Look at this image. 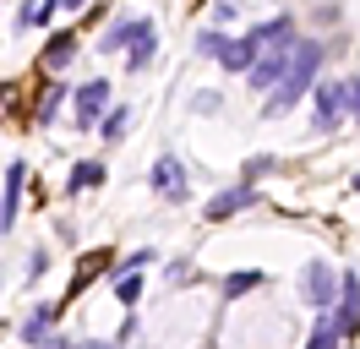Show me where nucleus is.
Masks as SVG:
<instances>
[{"instance_id": "0eeeda50", "label": "nucleus", "mask_w": 360, "mask_h": 349, "mask_svg": "<svg viewBox=\"0 0 360 349\" xmlns=\"http://www.w3.org/2000/svg\"><path fill=\"white\" fill-rule=\"evenodd\" d=\"M22 186H27V164H6V186H0V235L17 229V213H22Z\"/></svg>"}, {"instance_id": "f3484780", "label": "nucleus", "mask_w": 360, "mask_h": 349, "mask_svg": "<svg viewBox=\"0 0 360 349\" xmlns=\"http://www.w3.org/2000/svg\"><path fill=\"white\" fill-rule=\"evenodd\" d=\"M257 284H268L262 267H240V273H229V279H224V300H240V295H251Z\"/></svg>"}, {"instance_id": "dca6fc26", "label": "nucleus", "mask_w": 360, "mask_h": 349, "mask_svg": "<svg viewBox=\"0 0 360 349\" xmlns=\"http://www.w3.org/2000/svg\"><path fill=\"white\" fill-rule=\"evenodd\" d=\"M131 39H136V17H120V22H110V27H104L98 49H104V55H126V49H131Z\"/></svg>"}, {"instance_id": "c85d7f7f", "label": "nucleus", "mask_w": 360, "mask_h": 349, "mask_svg": "<svg viewBox=\"0 0 360 349\" xmlns=\"http://www.w3.org/2000/svg\"><path fill=\"white\" fill-rule=\"evenodd\" d=\"M349 186H355V191H360V174H349Z\"/></svg>"}, {"instance_id": "5701e85b", "label": "nucleus", "mask_w": 360, "mask_h": 349, "mask_svg": "<svg viewBox=\"0 0 360 349\" xmlns=\"http://www.w3.org/2000/svg\"><path fill=\"white\" fill-rule=\"evenodd\" d=\"M273 170H278V158H246L240 180H246V186H257V180H262V174H273Z\"/></svg>"}, {"instance_id": "6ab92c4d", "label": "nucleus", "mask_w": 360, "mask_h": 349, "mask_svg": "<svg viewBox=\"0 0 360 349\" xmlns=\"http://www.w3.org/2000/svg\"><path fill=\"white\" fill-rule=\"evenodd\" d=\"M115 300H120V305H136V300H142V267L115 273Z\"/></svg>"}, {"instance_id": "4468645a", "label": "nucleus", "mask_w": 360, "mask_h": 349, "mask_svg": "<svg viewBox=\"0 0 360 349\" xmlns=\"http://www.w3.org/2000/svg\"><path fill=\"white\" fill-rule=\"evenodd\" d=\"M77 49H82V39H77V33H49V44H44V65H49V71H66V65L77 61Z\"/></svg>"}, {"instance_id": "4be33fe9", "label": "nucleus", "mask_w": 360, "mask_h": 349, "mask_svg": "<svg viewBox=\"0 0 360 349\" xmlns=\"http://www.w3.org/2000/svg\"><path fill=\"white\" fill-rule=\"evenodd\" d=\"M229 33H219V27H207V33H197V55H207V61H219L224 55Z\"/></svg>"}, {"instance_id": "f8f14e48", "label": "nucleus", "mask_w": 360, "mask_h": 349, "mask_svg": "<svg viewBox=\"0 0 360 349\" xmlns=\"http://www.w3.org/2000/svg\"><path fill=\"white\" fill-rule=\"evenodd\" d=\"M60 322V305H33L27 311V322H22V344H49V327Z\"/></svg>"}, {"instance_id": "39448f33", "label": "nucleus", "mask_w": 360, "mask_h": 349, "mask_svg": "<svg viewBox=\"0 0 360 349\" xmlns=\"http://www.w3.org/2000/svg\"><path fill=\"white\" fill-rule=\"evenodd\" d=\"M246 208H257V186H246V180H235V186H224V191H213V196H207L202 218H207V224H224V218L246 213Z\"/></svg>"}, {"instance_id": "6e6552de", "label": "nucleus", "mask_w": 360, "mask_h": 349, "mask_svg": "<svg viewBox=\"0 0 360 349\" xmlns=\"http://www.w3.org/2000/svg\"><path fill=\"white\" fill-rule=\"evenodd\" d=\"M333 327L344 338H355L360 333V279L344 267V289H338V305H333Z\"/></svg>"}, {"instance_id": "b1692460", "label": "nucleus", "mask_w": 360, "mask_h": 349, "mask_svg": "<svg viewBox=\"0 0 360 349\" xmlns=\"http://www.w3.org/2000/svg\"><path fill=\"white\" fill-rule=\"evenodd\" d=\"M344 115L360 120V77H344Z\"/></svg>"}, {"instance_id": "f257e3e1", "label": "nucleus", "mask_w": 360, "mask_h": 349, "mask_svg": "<svg viewBox=\"0 0 360 349\" xmlns=\"http://www.w3.org/2000/svg\"><path fill=\"white\" fill-rule=\"evenodd\" d=\"M322 61H328V49L316 39H295V55H290V71H284V82L273 87L268 99H262V115H290L306 93H316V82H322Z\"/></svg>"}, {"instance_id": "393cba45", "label": "nucleus", "mask_w": 360, "mask_h": 349, "mask_svg": "<svg viewBox=\"0 0 360 349\" xmlns=\"http://www.w3.org/2000/svg\"><path fill=\"white\" fill-rule=\"evenodd\" d=\"M44 267H49V251H33L27 257V279H44Z\"/></svg>"}, {"instance_id": "ddd939ff", "label": "nucleus", "mask_w": 360, "mask_h": 349, "mask_svg": "<svg viewBox=\"0 0 360 349\" xmlns=\"http://www.w3.org/2000/svg\"><path fill=\"white\" fill-rule=\"evenodd\" d=\"M257 61H262V49H257L246 33H240V39H229V44H224V55H219V65H224V71H240V77H246Z\"/></svg>"}, {"instance_id": "9d476101", "label": "nucleus", "mask_w": 360, "mask_h": 349, "mask_svg": "<svg viewBox=\"0 0 360 349\" xmlns=\"http://www.w3.org/2000/svg\"><path fill=\"white\" fill-rule=\"evenodd\" d=\"M290 55H295V49H268V55H262V61H257V65L246 71V82L257 87L262 99H268V87H278V82H284V71H290Z\"/></svg>"}, {"instance_id": "aec40b11", "label": "nucleus", "mask_w": 360, "mask_h": 349, "mask_svg": "<svg viewBox=\"0 0 360 349\" xmlns=\"http://www.w3.org/2000/svg\"><path fill=\"white\" fill-rule=\"evenodd\" d=\"M126 120H131V115H126V104H115L110 115L98 120V137H104V142H120V137H126Z\"/></svg>"}, {"instance_id": "9b49d317", "label": "nucleus", "mask_w": 360, "mask_h": 349, "mask_svg": "<svg viewBox=\"0 0 360 349\" xmlns=\"http://www.w3.org/2000/svg\"><path fill=\"white\" fill-rule=\"evenodd\" d=\"M153 49H158V27L148 17H136V39H131V49H126V65H131V71H148V65H153Z\"/></svg>"}, {"instance_id": "bb28decb", "label": "nucleus", "mask_w": 360, "mask_h": 349, "mask_svg": "<svg viewBox=\"0 0 360 349\" xmlns=\"http://www.w3.org/2000/svg\"><path fill=\"white\" fill-rule=\"evenodd\" d=\"M44 349H77V344H71V338H55V333H49V344Z\"/></svg>"}, {"instance_id": "7ed1b4c3", "label": "nucleus", "mask_w": 360, "mask_h": 349, "mask_svg": "<svg viewBox=\"0 0 360 349\" xmlns=\"http://www.w3.org/2000/svg\"><path fill=\"white\" fill-rule=\"evenodd\" d=\"M71 104H77V131H93L115 109V93H110L104 77H93V82H82L77 93H71Z\"/></svg>"}, {"instance_id": "a211bd4d", "label": "nucleus", "mask_w": 360, "mask_h": 349, "mask_svg": "<svg viewBox=\"0 0 360 349\" xmlns=\"http://www.w3.org/2000/svg\"><path fill=\"white\" fill-rule=\"evenodd\" d=\"M349 338L333 327V317H316V327H311V338H306V349H344Z\"/></svg>"}, {"instance_id": "cd10ccee", "label": "nucleus", "mask_w": 360, "mask_h": 349, "mask_svg": "<svg viewBox=\"0 0 360 349\" xmlns=\"http://www.w3.org/2000/svg\"><path fill=\"white\" fill-rule=\"evenodd\" d=\"M60 6H66V11H82V6H88V0H60Z\"/></svg>"}, {"instance_id": "423d86ee", "label": "nucleus", "mask_w": 360, "mask_h": 349, "mask_svg": "<svg viewBox=\"0 0 360 349\" xmlns=\"http://www.w3.org/2000/svg\"><path fill=\"white\" fill-rule=\"evenodd\" d=\"M349 120L344 115V82H316V93H311V126L316 131H338Z\"/></svg>"}, {"instance_id": "a878e982", "label": "nucleus", "mask_w": 360, "mask_h": 349, "mask_svg": "<svg viewBox=\"0 0 360 349\" xmlns=\"http://www.w3.org/2000/svg\"><path fill=\"white\" fill-rule=\"evenodd\" d=\"M191 109H197V115H213V109H219V93H197V99H191Z\"/></svg>"}, {"instance_id": "1a4fd4ad", "label": "nucleus", "mask_w": 360, "mask_h": 349, "mask_svg": "<svg viewBox=\"0 0 360 349\" xmlns=\"http://www.w3.org/2000/svg\"><path fill=\"white\" fill-rule=\"evenodd\" d=\"M246 39L268 55V49H295V17H273V22H257V27H246Z\"/></svg>"}, {"instance_id": "20e7f679", "label": "nucleus", "mask_w": 360, "mask_h": 349, "mask_svg": "<svg viewBox=\"0 0 360 349\" xmlns=\"http://www.w3.org/2000/svg\"><path fill=\"white\" fill-rule=\"evenodd\" d=\"M148 186H153L158 202H186V191H191V180H186V164H180L175 153L153 158V170H148Z\"/></svg>"}, {"instance_id": "412c9836", "label": "nucleus", "mask_w": 360, "mask_h": 349, "mask_svg": "<svg viewBox=\"0 0 360 349\" xmlns=\"http://www.w3.org/2000/svg\"><path fill=\"white\" fill-rule=\"evenodd\" d=\"M71 93H77V87H49L44 99H39V120H44V126H49V120H55V115H60V104H66Z\"/></svg>"}, {"instance_id": "f03ea898", "label": "nucleus", "mask_w": 360, "mask_h": 349, "mask_svg": "<svg viewBox=\"0 0 360 349\" xmlns=\"http://www.w3.org/2000/svg\"><path fill=\"white\" fill-rule=\"evenodd\" d=\"M338 289H344V267H333V262H306L300 267V295L311 305V317H333Z\"/></svg>"}, {"instance_id": "2eb2a0df", "label": "nucleus", "mask_w": 360, "mask_h": 349, "mask_svg": "<svg viewBox=\"0 0 360 349\" xmlns=\"http://www.w3.org/2000/svg\"><path fill=\"white\" fill-rule=\"evenodd\" d=\"M104 158H82V164H71V180H66V191H98L104 186Z\"/></svg>"}]
</instances>
